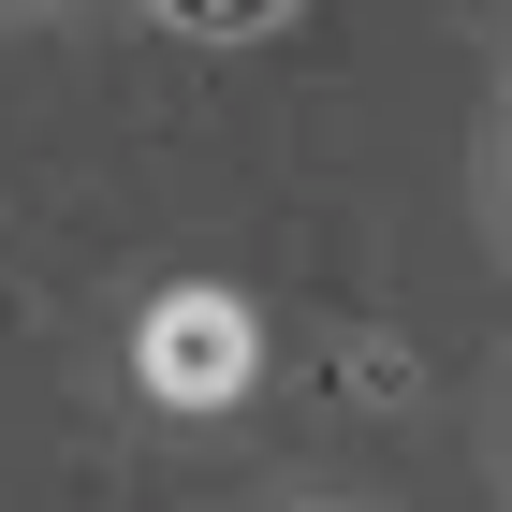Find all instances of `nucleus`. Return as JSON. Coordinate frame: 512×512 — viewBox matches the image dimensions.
I'll list each match as a JSON object with an SVG mask.
<instances>
[{
	"mask_svg": "<svg viewBox=\"0 0 512 512\" xmlns=\"http://www.w3.org/2000/svg\"><path fill=\"white\" fill-rule=\"evenodd\" d=\"M132 366H147V395H161V410H235V395H249V366H264V337H249V308H235V293H161V308H147V337H132Z\"/></svg>",
	"mask_w": 512,
	"mask_h": 512,
	"instance_id": "nucleus-1",
	"label": "nucleus"
}]
</instances>
